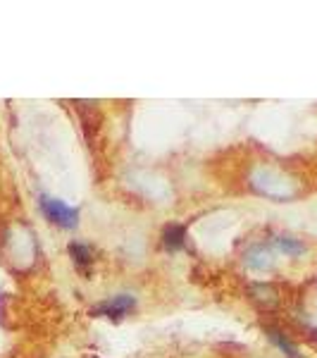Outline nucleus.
<instances>
[{"label": "nucleus", "instance_id": "nucleus-5", "mask_svg": "<svg viewBox=\"0 0 317 358\" xmlns=\"http://www.w3.org/2000/svg\"><path fill=\"white\" fill-rule=\"evenodd\" d=\"M270 339H272V342L279 346L281 351H284V354H289V356H298L296 354V346H293L289 339L284 337V334L281 332H277V330H270Z\"/></svg>", "mask_w": 317, "mask_h": 358}, {"label": "nucleus", "instance_id": "nucleus-4", "mask_svg": "<svg viewBox=\"0 0 317 358\" xmlns=\"http://www.w3.org/2000/svg\"><path fill=\"white\" fill-rule=\"evenodd\" d=\"M69 253H72L74 261H77L79 265H86V263L94 261V253H91V248L84 246V244H69Z\"/></svg>", "mask_w": 317, "mask_h": 358}, {"label": "nucleus", "instance_id": "nucleus-2", "mask_svg": "<svg viewBox=\"0 0 317 358\" xmlns=\"http://www.w3.org/2000/svg\"><path fill=\"white\" fill-rule=\"evenodd\" d=\"M134 306H136L134 296H129V294H119V296L110 299V301H103L101 306H96L94 313L96 315H105V317H115V320H117V317L129 313Z\"/></svg>", "mask_w": 317, "mask_h": 358}, {"label": "nucleus", "instance_id": "nucleus-1", "mask_svg": "<svg viewBox=\"0 0 317 358\" xmlns=\"http://www.w3.org/2000/svg\"><path fill=\"white\" fill-rule=\"evenodd\" d=\"M41 210L45 213L50 222H55L57 227L62 229H72L77 227L79 222V210L77 208H69L67 203L57 199H50V196H41Z\"/></svg>", "mask_w": 317, "mask_h": 358}, {"label": "nucleus", "instance_id": "nucleus-3", "mask_svg": "<svg viewBox=\"0 0 317 358\" xmlns=\"http://www.w3.org/2000/svg\"><path fill=\"white\" fill-rule=\"evenodd\" d=\"M184 239H186V227H182V224H170V227L165 229V246L170 248V251L184 248Z\"/></svg>", "mask_w": 317, "mask_h": 358}, {"label": "nucleus", "instance_id": "nucleus-6", "mask_svg": "<svg viewBox=\"0 0 317 358\" xmlns=\"http://www.w3.org/2000/svg\"><path fill=\"white\" fill-rule=\"evenodd\" d=\"M277 246H279L281 251L291 253V256H298V253L305 251L303 244H298V241H293V239H286V236H279V239H277Z\"/></svg>", "mask_w": 317, "mask_h": 358}]
</instances>
